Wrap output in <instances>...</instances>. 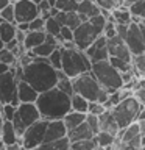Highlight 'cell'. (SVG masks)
Returning a JSON list of instances; mask_svg holds the SVG:
<instances>
[{"label":"cell","instance_id":"obj_59","mask_svg":"<svg viewBox=\"0 0 145 150\" xmlns=\"http://www.w3.org/2000/svg\"><path fill=\"white\" fill-rule=\"evenodd\" d=\"M2 127H3V117H0V133H2Z\"/></svg>","mask_w":145,"mask_h":150},{"label":"cell","instance_id":"obj_33","mask_svg":"<svg viewBox=\"0 0 145 150\" xmlns=\"http://www.w3.org/2000/svg\"><path fill=\"white\" fill-rule=\"evenodd\" d=\"M128 8H130V11L133 16L145 19V0H136V2H133Z\"/></svg>","mask_w":145,"mask_h":150},{"label":"cell","instance_id":"obj_46","mask_svg":"<svg viewBox=\"0 0 145 150\" xmlns=\"http://www.w3.org/2000/svg\"><path fill=\"white\" fill-rule=\"evenodd\" d=\"M134 97L137 98V100L145 106V86H142V88H136V89H134Z\"/></svg>","mask_w":145,"mask_h":150},{"label":"cell","instance_id":"obj_48","mask_svg":"<svg viewBox=\"0 0 145 150\" xmlns=\"http://www.w3.org/2000/svg\"><path fill=\"white\" fill-rule=\"evenodd\" d=\"M25 36H27V31H22V30H19V28H17L16 39H17L19 42H22V44H23V41H25Z\"/></svg>","mask_w":145,"mask_h":150},{"label":"cell","instance_id":"obj_44","mask_svg":"<svg viewBox=\"0 0 145 150\" xmlns=\"http://www.w3.org/2000/svg\"><path fill=\"white\" fill-rule=\"evenodd\" d=\"M100 8H105V9H111V11H114L117 6H120L119 2L117 0H94Z\"/></svg>","mask_w":145,"mask_h":150},{"label":"cell","instance_id":"obj_28","mask_svg":"<svg viewBox=\"0 0 145 150\" xmlns=\"http://www.w3.org/2000/svg\"><path fill=\"white\" fill-rule=\"evenodd\" d=\"M72 110L80 111V112H87L89 110V100L86 97H83L81 94L73 92L72 94Z\"/></svg>","mask_w":145,"mask_h":150},{"label":"cell","instance_id":"obj_16","mask_svg":"<svg viewBox=\"0 0 145 150\" xmlns=\"http://www.w3.org/2000/svg\"><path fill=\"white\" fill-rule=\"evenodd\" d=\"M98 119H100V130H105V131H108V133L115 134V136L119 134L120 125H119V122L115 120V117H114V114H112L111 108H108L103 114L98 116Z\"/></svg>","mask_w":145,"mask_h":150},{"label":"cell","instance_id":"obj_42","mask_svg":"<svg viewBox=\"0 0 145 150\" xmlns=\"http://www.w3.org/2000/svg\"><path fill=\"white\" fill-rule=\"evenodd\" d=\"M86 122L89 124V127H91V130L94 131V133H98L100 131V119H98L97 114H92V112H87L86 116Z\"/></svg>","mask_w":145,"mask_h":150},{"label":"cell","instance_id":"obj_7","mask_svg":"<svg viewBox=\"0 0 145 150\" xmlns=\"http://www.w3.org/2000/svg\"><path fill=\"white\" fill-rule=\"evenodd\" d=\"M39 119H42L41 111L37 108L36 103L33 102H20V105L17 106L16 116L13 119V124L16 127V131L19 134V138H22V134L25 133V130L31 124H34Z\"/></svg>","mask_w":145,"mask_h":150},{"label":"cell","instance_id":"obj_3","mask_svg":"<svg viewBox=\"0 0 145 150\" xmlns=\"http://www.w3.org/2000/svg\"><path fill=\"white\" fill-rule=\"evenodd\" d=\"M72 83H73V91L86 97L89 102L98 100L101 103H106L108 98H109V91H106L101 86L92 70H87V72H83L77 77H73Z\"/></svg>","mask_w":145,"mask_h":150},{"label":"cell","instance_id":"obj_47","mask_svg":"<svg viewBox=\"0 0 145 150\" xmlns=\"http://www.w3.org/2000/svg\"><path fill=\"white\" fill-rule=\"evenodd\" d=\"M55 17L58 19V22L61 23V25H65V21H67V13H65V11H61V9H59V13L56 14Z\"/></svg>","mask_w":145,"mask_h":150},{"label":"cell","instance_id":"obj_21","mask_svg":"<svg viewBox=\"0 0 145 150\" xmlns=\"http://www.w3.org/2000/svg\"><path fill=\"white\" fill-rule=\"evenodd\" d=\"M77 11H78L80 14H83V16H86L87 19H91L92 16L100 14V13H101V8L98 6V5L94 2V0H81V2L78 3Z\"/></svg>","mask_w":145,"mask_h":150},{"label":"cell","instance_id":"obj_50","mask_svg":"<svg viewBox=\"0 0 145 150\" xmlns=\"http://www.w3.org/2000/svg\"><path fill=\"white\" fill-rule=\"evenodd\" d=\"M17 44H19V41L14 38V39H11V41H8L6 42V49H9V50H14L17 47Z\"/></svg>","mask_w":145,"mask_h":150},{"label":"cell","instance_id":"obj_23","mask_svg":"<svg viewBox=\"0 0 145 150\" xmlns=\"http://www.w3.org/2000/svg\"><path fill=\"white\" fill-rule=\"evenodd\" d=\"M137 134H140V124L136 120V122H133V124H130L128 127H125V128H120V131H119L117 136L122 139V142L126 144L128 141H131L134 136H137Z\"/></svg>","mask_w":145,"mask_h":150},{"label":"cell","instance_id":"obj_26","mask_svg":"<svg viewBox=\"0 0 145 150\" xmlns=\"http://www.w3.org/2000/svg\"><path fill=\"white\" fill-rule=\"evenodd\" d=\"M70 139L69 136H63L59 139H55V141H50V142H45L42 144L39 149L42 150H69L70 149Z\"/></svg>","mask_w":145,"mask_h":150},{"label":"cell","instance_id":"obj_54","mask_svg":"<svg viewBox=\"0 0 145 150\" xmlns=\"http://www.w3.org/2000/svg\"><path fill=\"white\" fill-rule=\"evenodd\" d=\"M11 3V0H0V9H3L6 5H9Z\"/></svg>","mask_w":145,"mask_h":150},{"label":"cell","instance_id":"obj_2","mask_svg":"<svg viewBox=\"0 0 145 150\" xmlns=\"http://www.w3.org/2000/svg\"><path fill=\"white\" fill-rule=\"evenodd\" d=\"M36 105L41 111V116L47 120L64 119L69 111H72V96L61 91L58 86L49 91L39 92Z\"/></svg>","mask_w":145,"mask_h":150},{"label":"cell","instance_id":"obj_1","mask_svg":"<svg viewBox=\"0 0 145 150\" xmlns=\"http://www.w3.org/2000/svg\"><path fill=\"white\" fill-rule=\"evenodd\" d=\"M23 80L37 92H44L58 84V69L50 64L49 58L36 56L30 64L23 66Z\"/></svg>","mask_w":145,"mask_h":150},{"label":"cell","instance_id":"obj_31","mask_svg":"<svg viewBox=\"0 0 145 150\" xmlns=\"http://www.w3.org/2000/svg\"><path fill=\"white\" fill-rule=\"evenodd\" d=\"M109 63L114 66L115 69H119L120 72L133 70V63H131V61H126L123 58H119V56H109Z\"/></svg>","mask_w":145,"mask_h":150},{"label":"cell","instance_id":"obj_24","mask_svg":"<svg viewBox=\"0 0 145 150\" xmlns=\"http://www.w3.org/2000/svg\"><path fill=\"white\" fill-rule=\"evenodd\" d=\"M16 33H17V23L16 22H8V21L0 22V38L5 42L14 39Z\"/></svg>","mask_w":145,"mask_h":150},{"label":"cell","instance_id":"obj_4","mask_svg":"<svg viewBox=\"0 0 145 150\" xmlns=\"http://www.w3.org/2000/svg\"><path fill=\"white\" fill-rule=\"evenodd\" d=\"M61 50H63V67L61 69L70 78L83 72H87V70H92V59L84 50H80L78 47L65 49L63 45H61Z\"/></svg>","mask_w":145,"mask_h":150},{"label":"cell","instance_id":"obj_19","mask_svg":"<svg viewBox=\"0 0 145 150\" xmlns=\"http://www.w3.org/2000/svg\"><path fill=\"white\" fill-rule=\"evenodd\" d=\"M17 92H19V100L20 102L36 103L37 97H39V92H37L28 81H25V80H20V81H19V91Z\"/></svg>","mask_w":145,"mask_h":150},{"label":"cell","instance_id":"obj_39","mask_svg":"<svg viewBox=\"0 0 145 150\" xmlns=\"http://www.w3.org/2000/svg\"><path fill=\"white\" fill-rule=\"evenodd\" d=\"M16 111H17V106H14L13 103H3L2 117L5 120H13L14 116H16Z\"/></svg>","mask_w":145,"mask_h":150},{"label":"cell","instance_id":"obj_52","mask_svg":"<svg viewBox=\"0 0 145 150\" xmlns=\"http://www.w3.org/2000/svg\"><path fill=\"white\" fill-rule=\"evenodd\" d=\"M140 134H142V139H144V144H145V120H140Z\"/></svg>","mask_w":145,"mask_h":150},{"label":"cell","instance_id":"obj_30","mask_svg":"<svg viewBox=\"0 0 145 150\" xmlns=\"http://www.w3.org/2000/svg\"><path fill=\"white\" fill-rule=\"evenodd\" d=\"M131 63H133L134 72L139 77H145V52L144 53H139V55H133Z\"/></svg>","mask_w":145,"mask_h":150},{"label":"cell","instance_id":"obj_36","mask_svg":"<svg viewBox=\"0 0 145 150\" xmlns=\"http://www.w3.org/2000/svg\"><path fill=\"white\" fill-rule=\"evenodd\" d=\"M0 17L8 22H16V11H14V2L6 5L3 9H0Z\"/></svg>","mask_w":145,"mask_h":150},{"label":"cell","instance_id":"obj_8","mask_svg":"<svg viewBox=\"0 0 145 150\" xmlns=\"http://www.w3.org/2000/svg\"><path fill=\"white\" fill-rule=\"evenodd\" d=\"M19 81L11 69L0 75V100L3 103H13L14 106L20 105L19 100Z\"/></svg>","mask_w":145,"mask_h":150},{"label":"cell","instance_id":"obj_55","mask_svg":"<svg viewBox=\"0 0 145 150\" xmlns=\"http://www.w3.org/2000/svg\"><path fill=\"white\" fill-rule=\"evenodd\" d=\"M139 25H140V30H142V35H144V41H145V19L139 23Z\"/></svg>","mask_w":145,"mask_h":150},{"label":"cell","instance_id":"obj_57","mask_svg":"<svg viewBox=\"0 0 145 150\" xmlns=\"http://www.w3.org/2000/svg\"><path fill=\"white\" fill-rule=\"evenodd\" d=\"M5 47H6V42H5V41L2 39V38H0V50H3Z\"/></svg>","mask_w":145,"mask_h":150},{"label":"cell","instance_id":"obj_56","mask_svg":"<svg viewBox=\"0 0 145 150\" xmlns=\"http://www.w3.org/2000/svg\"><path fill=\"white\" fill-rule=\"evenodd\" d=\"M133 2H136V0H123V3H122V5H123V6H130Z\"/></svg>","mask_w":145,"mask_h":150},{"label":"cell","instance_id":"obj_5","mask_svg":"<svg viewBox=\"0 0 145 150\" xmlns=\"http://www.w3.org/2000/svg\"><path fill=\"white\" fill-rule=\"evenodd\" d=\"M92 72L95 75V78L100 81L101 86L109 92L122 89L125 84L123 78H122V72L109 63V59L94 61L92 63Z\"/></svg>","mask_w":145,"mask_h":150},{"label":"cell","instance_id":"obj_12","mask_svg":"<svg viewBox=\"0 0 145 150\" xmlns=\"http://www.w3.org/2000/svg\"><path fill=\"white\" fill-rule=\"evenodd\" d=\"M14 11H16V23L31 22L33 19L41 16L39 8L33 0H16L14 2Z\"/></svg>","mask_w":145,"mask_h":150},{"label":"cell","instance_id":"obj_22","mask_svg":"<svg viewBox=\"0 0 145 150\" xmlns=\"http://www.w3.org/2000/svg\"><path fill=\"white\" fill-rule=\"evenodd\" d=\"M86 116L87 112H80V111H69L67 114L64 116V124L67 127V130H72L75 127H78L80 124H83L84 120H86Z\"/></svg>","mask_w":145,"mask_h":150},{"label":"cell","instance_id":"obj_25","mask_svg":"<svg viewBox=\"0 0 145 150\" xmlns=\"http://www.w3.org/2000/svg\"><path fill=\"white\" fill-rule=\"evenodd\" d=\"M112 16H114V19H115L117 23L130 25V23L133 22V14H131L130 8H128V6H123V5L117 6L114 11H112Z\"/></svg>","mask_w":145,"mask_h":150},{"label":"cell","instance_id":"obj_20","mask_svg":"<svg viewBox=\"0 0 145 150\" xmlns=\"http://www.w3.org/2000/svg\"><path fill=\"white\" fill-rule=\"evenodd\" d=\"M47 38V31L45 30H30L27 31V36H25V41H23V45L27 47V50H31L34 49V47H37L39 44H42V42L45 41Z\"/></svg>","mask_w":145,"mask_h":150},{"label":"cell","instance_id":"obj_35","mask_svg":"<svg viewBox=\"0 0 145 150\" xmlns=\"http://www.w3.org/2000/svg\"><path fill=\"white\" fill-rule=\"evenodd\" d=\"M56 8L61 11H77L78 8V2L77 0H56Z\"/></svg>","mask_w":145,"mask_h":150},{"label":"cell","instance_id":"obj_37","mask_svg":"<svg viewBox=\"0 0 145 150\" xmlns=\"http://www.w3.org/2000/svg\"><path fill=\"white\" fill-rule=\"evenodd\" d=\"M0 61H3V63H6L9 66H14L17 64V56L13 53V50L5 47L3 50H0Z\"/></svg>","mask_w":145,"mask_h":150},{"label":"cell","instance_id":"obj_61","mask_svg":"<svg viewBox=\"0 0 145 150\" xmlns=\"http://www.w3.org/2000/svg\"><path fill=\"white\" fill-rule=\"evenodd\" d=\"M33 2H34V3H36V5H39V3H41V2H42V0H33Z\"/></svg>","mask_w":145,"mask_h":150},{"label":"cell","instance_id":"obj_53","mask_svg":"<svg viewBox=\"0 0 145 150\" xmlns=\"http://www.w3.org/2000/svg\"><path fill=\"white\" fill-rule=\"evenodd\" d=\"M140 120H145V106L139 111V114H137V122H140Z\"/></svg>","mask_w":145,"mask_h":150},{"label":"cell","instance_id":"obj_51","mask_svg":"<svg viewBox=\"0 0 145 150\" xmlns=\"http://www.w3.org/2000/svg\"><path fill=\"white\" fill-rule=\"evenodd\" d=\"M9 69H11V66L6 64V63H3V61H0V75L5 74V72H8Z\"/></svg>","mask_w":145,"mask_h":150},{"label":"cell","instance_id":"obj_32","mask_svg":"<svg viewBox=\"0 0 145 150\" xmlns=\"http://www.w3.org/2000/svg\"><path fill=\"white\" fill-rule=\"evenodd\" d=\"M61 23L58 22V19L56 17H49V19H45V31L49 33V35H53V36H58L59 33H61Z\"/></svg>","mask_w":145,"mask_h":150},{"label":"cell","instance_id":"obj_29","mask_svg":"<svg viewBox=\"0 0 145 150\" xmlns=\"http://www.w3.org/2000/svg\"><path fill=\"white\" fill-rule=\"evenodd\" d=\"M70 149L72 150H95L98 149V144H97L95 136H94V138H89V139L75 141V142L70 144Z\"/></svg>","mask_w":145,"mask_h":150},{"label":"cell","instance_id":"obj_49","mask_svg":"<svg viewBox=\"0 0 145 150\" xmlns=\"http://www.w3.org/2000/svg\"><path fill=\"white\" fill-rule=\"evenodd\" d=\"M17 28L22 30V31H30V22H19Z\"/></svg>","mask_w":145,"mask_h":150},{"label":"cell","instance_id":"obj_43","mask_svg":"<svg viewBox=\"0 0 145 150\" xmlns=\"http://www.w3.org/2000/svg\"><path fill=\"white\" fill-rule=\"evenodd\" d=\"M103 35L106 38H112L117 35V22L115 21H108L105 28H103Z\"/></svg>","mask_w":145,"mask_h":150},{"label":"cell","instance_id":"obj_41","mask_svg":"<svg viewBox=\"0 0 145 150\" xmlns=\"http://www.w3.org/2000/svg\"><path fill=\"white\" fill-rule=\"evenodd\" d=\"M56 38H58V41L61 42V45H63L64 41H73V30L67 25H63L61 27V33Z\"/></svg>","mask_w":145,"mask_h":150},{"label":"cell","instance_id":"obj_9","mask_svg":"<svg viewBox=\"0 0 145 150\" xmlns=\"http://www.w3.org/2000/svg\"><path fill=\"white\" fill-rule=\"evenodd\" d=\"M47 125H49V120L44 119V117L34 122V124H31L20 138L22 147L23 149H39L41 144L44 142Z\"/></svg>","mask_w":145,"mask_h":150},{"label":"cell","instance_id":"obj_58","mask_svg":"<svg viewBox=\"0 0 145 150\" xmlns=\"http://www.w3.org/2000/svg\"><path fill=\"white\" fill-rule=\"evenodd\" d=\"M49 3L51 5V6H56V0H49Z\"/></svg>","mask_w":145,"mask_h":150},{"label":"cell","instance_id":"obj_40","mask_svg":"<svg viewBox=\"0 0 145 150\" xmlns=\"http://www.w3.org/2000/svg\"><path fill=\"white\" fill-rule=\"evenodd\" d=\"M108 110L105 103H101V102H98V100H92V102H89V110L87 112H92V114H97V116H100L103 114Z\"/></svg>","mask_w":145,"mask_h":150},{"label":"cell","instance_id":"obj_18","mask_svg":"<svg viewBox=\"0 0 145 150\" xmlns=\"http://www.w3.org/2000/svg\"><path fill=\"white\" fill-rule=\"evenodd\" d=\"M67 136L70 139V142H75V141H81V139H89V138H94L95 133L91 130V127L86 120L83 122V124H80L78 127H75V128L69 130L67 131Z\"/></svg>","mask_w":145,"mask_h":150},{"label":"cell","instance_id":"obj_17","mask_svg":"<svg viewBox=\"0 0 145 150\" xmlns=\"http://www.w3.org/2000/svg\"><path fill=\"white\" fill-rule=\"evenodd\" d=\"M0 139L6 144V147L20 141V138H19V134L16 131V127H14V124H13V120H5L3 119V127H2V133H0Z\"/></svg>","mask_w":145,"mask_h":150},{"label":"cell","instance_id":"obj_38","mask_svg":"<svg viewBox=\"0 0 145 150\" xmlns=\"http://www.w3.org/2000/svg\"><path fill=\"white\" fill-rule=\"evenodd\" d=\"M81 22L83 21H81V17H80L78 11H69L67 13V21H65V25L70 27L72 30H75V28H77Z\"/></svg>","mask_w":145,"mask_h":150},{"label":"cell","instance_id":"obj_45","mask_svg":"<svg viewBox=\"0 0 145 150\" xmlns=\"http://www.w3.org/2000/svg\"><path fill=\"white\" fill-rule=\"evenodd\" d=\"M30 30H45V19L42 16H37L36 19H33V21L30 22Z\"/></svg>","mask_w":145,"mask_h":150},{"label":"cell","instance_id":"obj_27","mask_svg":"<svg viewBox=\"0 0 145 150\" xmlns=\"http://www.w3.org/2000/svg\"><path fill=\"white\" fill-rule=\"evenodd\" d=\"M115 134H111L105 130H100L98 133L95 134V139H97V144H98V149H109L114 145L115 142Z\"/></svg>","mask_w":145,"mask_h":150},{"label":"cell","instance_id":"obj_11","mask_svg":"<svg viewBox=\"0 0 145 150\" xmlns=\"http://www.w3.org/2000/svg\"><path fill=\"white\" fill-rule=\"evenodd\" d=\"M123 39L126 41L130 50L133 55H139V53H144L145 52V41H144V35H142V30H140V25L136 22H131L128 25V31Z\"/></svg>","mask_w":145,"mask_h":150},{"label":"cell","instance_id":"obj_15","mask_svg":"<svg viewBox=\"0 0 145 150\" xmlns=\"http://www.w3.org/2000/svg\"><path fill=\"white\" fill-rule=\"evenodd\" d=\"M67 131L69 130H67V127H65L63 119L49 120L47 131H45V138H44V142H42V144L50 142V141H55V139H59V138H63V136H67Z\"/></svg>","mask_w":145,"mask_h":150},{"label":"cell","instance_id":"obj_10","mask_svg":"<svg viewBox=\"0 0 145 150\" xmlns=\"http://www.w3.org/2000/svg\"><path fill=\"white\" fill-rule=\"evenodd\" d=\"M100 35H103V33L91 21H86V22H81L73 30V41L80 50H86Z\"/></svg>","mask_w":145,"mask_h":150},{"label":"cell","instance_id":"obj_6","mask_svg":"<svg viewBox=\"0 0 145 150\" xmlns=\"http://www.w3.org/2000/svg\"><path fill=\"white\" fill-rule=\"evenodd\" d=\"M142 108L144 105L134 97V94H131V96L122 98L111 110H112V114H114L115 120L119 122L120 128H125V127H128L130 124L137 120V114Z\"/></svg>","mask_w":145,"mask_h":150},{"label":"cell","instance_id":"obj_63","mask_svg":"<svg viewBox=\"0 0 145 150\" xmlns=\"http://www.w3.org/2000/svg\"><path fill=\"white\" fill-rule=\"evenodd\" d=\"M11 2H16V0H11Z\"/></svg>","mask_w":145,"mask_h":150},{"label":"cell","instance_id":"obj_14","mask_svg":"<svg viewBox=\"0 0 145 150\" xmlns=\"http://www.w3.org/2000/svg\"><path fill=\"white\" fill-rule=\"evenodd\" d=\"M108 50H109V56H119V58H123L126 61L133 59V53H131L126 41L119 35L108 38Z\"/></svg>","mask_w":145,"mask_h":150},{"label":"cell","instance_id":"obj_13","mask_svg":"<svg viewBox=\"0 0 145 150\" xmlns=\"http://www.w3.org/2000/svg\"><path fill=\"white\" fill-rule=\"evenodd\" d=\"M87 53V56L94 61H103V59H109V50H108V38L105 35H100L91 45L84 50Z\"/></svg>","mask_w":145,"mask_h":150},{"label":"cell","instance_id":"obj_34","mask_svg":"<svg viewBox=\"0 0 145 150\" xmlns=\"http://www.w3.org/2000/svg\"><path fill=\"white\" fill-rule=\"evenodd\" d=\"M49 61L55 69L59 70L61 67H63V50H61V47H58V49H55L53 52H51L50 56H49Z\"/></svg>","mask_w":145,"mask_h":150},{"label":"cell","instance_id":"obj_60","mask_svg":"<svg viewBox=\"0 0 145 150\" xmlns=\"http://www.w3.org/2000/svg\"><path fill=\"white\" fill-rule=\"evenodd\" d=\"M2 108H3V102L0 100V117H2Z\"/></svg>","mask_w":145,"mask_h":150},{"label":"cell","instance_id":"obj_62","mask_svg":"<svg viewBox=\"0 0 145 150\" xmlns=\"http://www.w3.org/2000/svg\"><path fill=\"white\" fill-rule=\"evenodd\" d=\"M77 2H78V3H80V2H81V0H77Z\"/></svg>","mask_w":145,"mask_h":150}]
</instances>
